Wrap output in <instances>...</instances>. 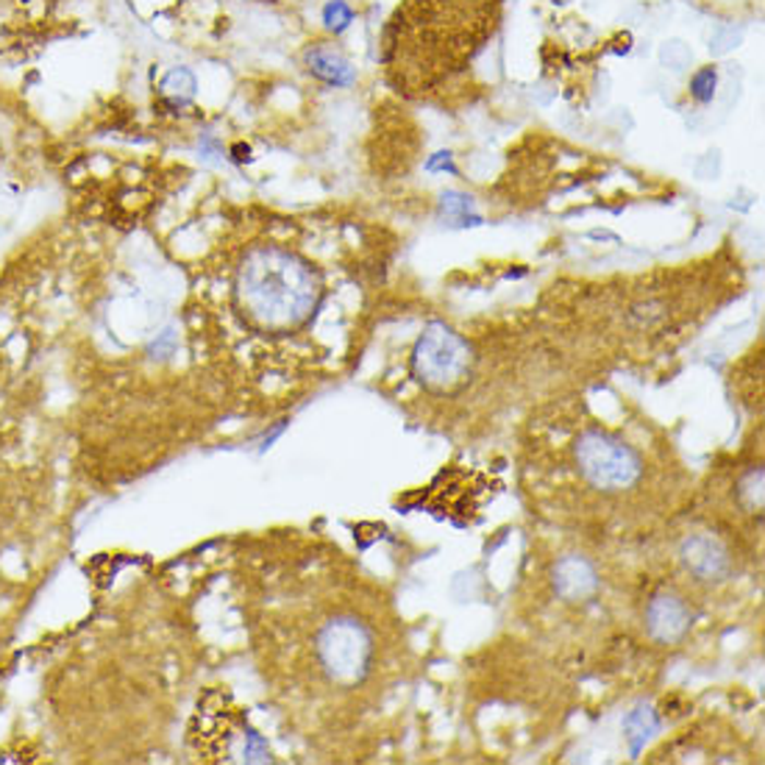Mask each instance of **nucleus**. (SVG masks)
<instances>
[{"label": "nucleus", "instance_id": "1a4fd4ad", "mask_svg": "<svg viewBox=\"0 0 765 765\" xmlns=\"http://www.w3.org/2000/svg\"><path fill=\"white\" fill-rule=\"evenodd\" d=\"M307 64L318 79L334 84V87H351L354 79H357L346 56L332 48H312L307 53Z\"/></svg>", "mask_w": 765, "mask_h": 765}, {"label": "nucleus", "instance_id": "ddd939ff", "mask_svg": "<svg viewBox=\"0 0 765 765\" xmlns=\"http://www.w3.org/2000/svg\"><path fill=\"white\" fill-rule=\"evenodd\" d=\"M741 488V495L749 510H763V470H752V474L743 479Z\"/></svg>", "mask_w": 765, "mask_h": 765}, {"label": "nucleus", "instance_id": "0eeeda50", "mask_svg": "<svg viewBox=\"0 0 765 765\" xmlns=\"http://www.w3.org/2000/svg\"><path fill=\"white\" fill-rule=\"evenodd\" d=\"M551 582H554L557 596H562L565 601H587L599 590V574L579 554H565L562 560H557Z\"/></svg>", "mask_w": 765, "mask_h": 765}, {"label": "nucleus", "instance_id": "6e6552de", "mask_svg": "<svg viewBox=\"0 0 765 765\" xmlns=\"http://www.w3.org/2000/svg\"><path fill=\"white\" fill-rule=\"evenodd\" d=\"M646 626L655 641L677 643L691 626V612H688L685 601L677 599L673 593H660L648 601Z\"/></svg>", "mask_w": 765, "mask_h": 765}, {"label": "nucleus", "instance_id": "39448f33", "mask_svg": "<svg viewBox=\"0 0 765 765\" xmlns=\"http://www.w3.org/2000/svg\"><path fill=\"white\" fill-rule=\"evenodd\" d=\"M574 457L582 476L599 490H626L641 479L637 454L612 434L585 432L576 440Z\"/></svg>", "mask_w": 765, "mask_h": 765}, {"label": "nucleus", "instance_id": "f03ea898", "mask_svg": "<svg viewBox=\"0 0 765 765\" xmlns=\"http://www.w3.org/2000/svg\"><path fill=\"white\" fill-rule=\"evenodd\" d=\"M470 348L454 328L445 323H429L418 337L413 354V371L429 390L457 387L470 371Z\"/></svg>", "mask_w": 765, "mask_h": 765}, {"label": "nucleus", "instance_id": "9d476101", "mask_svg": "<svg viewBox=\"0 0 765 765\" xmlns=\"http://www.w3.org/2000/svg\"><path fill=\"white\" fill-rule=\"evenodd\" d=\"M195 75L187 68H176L162 79L159 84V95L167 100L170 106H187L192 98H195Z\"/></svg>", "mask_w": 765, "mask_h": 765}, {"label": "nucleus", "instance_id": "423d86ee", "mask_svg": "<svg viewBox=\"0 0 765 765\" xmlns=\"http://www.w3.org/2000/svg\"><path fill=\"white\" fill-rule=\"evenodd\" d=\"M679 557L685 562V569L702 582H718L729 571L727 549H724L718 537L707 535V531L688 537L682 549H679Z\"/></svg>", "mask_w": 765, "mask_h": 765}, {"label": "nucleus", "instance_id": "20e7f679", "mask_svg": "<svg viewBox=\"0 0 765 765\" xmlns=\"http://www.w3.org/2000/svg\"><path fill=\"white\" fill-rule=\"evenodd\" d=\"M318 657L337 685H357L373 660L371 632L354 618H334L318 635Z\"/></svg>", "mask_w": 765, "mask_h": 765}, {"label": "nucleus", "instance_id": "f257e3e1", "mask_svg": "<svg viewBox=\"0 0 765 765\" xmlns=\"http://www.w3.org/2000/svg\"><path fill=\"white\" fill-rule=\"evenodd\" d=\"M235 301L253 328L287 334L315 315L321 282L315 271L278 246H260L242 256L235 278Z\"/></svg>", "mask_w": 765, "mask_h": 765}, {"label": "nucleus", "instance_id": "7ed1b4c3", "mask_svg": "<svg viewBox=\"0 0 765 765\" xmlns=\"http://www.w3.org/2000/svg\"><path fill=\"white\" fill-rule=\"evenodd\" d=\"M192 741H201V752L215 760H237V763H267L271 749L262 741L260 732H253L248 721L237 718L231 710H210V704H201L195 716Z\"/></svg>", "mask_w": 765, "mask_h": 765}, {"label": "nucleus", "instance_id": "f8f14e48", "mask_svg": "<svg viewBox=\"0 0 765 765\" xmlns=\"http://www.w3.org/2000/svg\"><path fill=\"white\" fill-rule=\"evenodd\" d=\"M716 84H718L716 70H713V68L698 70V73L693 75V81H691L693 98L702 100V104H707V100H713V95H716Z\"/></svg>", "mask_w": 765, "mask_h": 765}, {"label": "nucleus", "instance_id": "9b49d317", "mask_svg": "<svg viewBox=\"0 0 765 765\" xmlns=\"http://www.w3.org/2000/svg\"><path fill=\"white\" fill-rule=\"evenodd\" d=\"M351 20H354L351 7L343 3V0H332V3L323 9V23H326L334 34L346 32L348 25H351Z\"/></svg>", "mask_w": 765, "mask_h": 765}]
</instances>
